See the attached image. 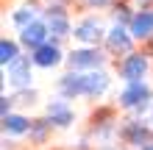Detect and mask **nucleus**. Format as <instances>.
Wrapping results in <instances>:
<instances>
[{"label":"nucleus","instance_id":"18","mask_svg":"<svg viewBox=\"0 0 153 150\" xmlns=\"http://www.w3.org/2000/svg\"><path fill=\"white\" fill-rule=\"evenodd\" d=\"M53 125H50V120L48 117H45V120H36V122H33V125H31V139H33V142H45V139H48V131H50Z\"/></svg>","mask_w":153,"mask_h":150},{"label":"nucleus","instance_id":"21","mask_svg":"<svg viewBox=\"0 0 153 150\" xmlns=\"http://www.w3.org/2000/svg\"><path fill=\"white\" fill-rule=\"evenodd\" d=\"M11 109H14V98H0V114H3V120L6 117H11Z\"/></svg>","mask_w":153,"mask_h":150},{"label":"nucleus","instance_id":"16","mask_svg":"<svg viewBox=\"0 0 153 150\" xmlns=\"http://www.w3.org/2000/svg\"><path fill=\"white\" fill-rule=\"evenodd\" d=\"M17 58H20V45L14 39H0V64L11 67Z\"/></svg>","mask_w":153,"mask_h":150},{"label":"nucleus","instance_id":"20","mask_svg":"<svg viewBox=\"0 0 153 150\" xmlns=\"http://www.w3.org/2000/svg\"><path fill=\"white\" fill-rule=\"evenodd\" d=\"M14 103H20V106H33V103H36V92H33V89L17 92V95H14Z\"/></svg>","mask_w":153,"mask_h":150},{"label":"nucleus","instance_id":"10","mask_svg":"<svg viewBox=\"0 0 153 150\" xmlns=\"http://www.w3.org/2000/svg\"><path fill=\"white\" fill-rule=\"evenodd\" d=\"M106 47H109L111 53H125V56H131L134 53V36L123 28V25H114V28L106 33Z\"/></svg>","mask_w":153,"mask_h":150},{"label":"nucleus","instance_id":"3","mask_svg":"<svg viewBox=\"0 0 153 150\" xmlns=\"http://www.w3.org/2000/svg\"><path fill=\"white\" fill-rule=\"evenodd\" d=\"M145 72H148V56L145 53H131L120 61V78L125 83H139L145 81Z\"/></svg>","mask_w":153,"mask_h":150},{"label":"nucleus","instance_id":"17","mask_svg":"<svg viewBox=\"0 0 153 150\" xmlns=\"http://www.w3.org/2000/svg\"><path fill=\"white\" fill-rule=\"evenodd\" d=\"M11 22L17 25V28H28V25L36 22V6H22V8H17V11L11 14Z\"/></svg>","mask_w":153,"mask_h":150},{"label":"nucleus","instance_id":"13","mask_svg":"<svg viewBox=\"0 0 153 150\" xmlns=\"http://www.w3.org/2000/svg\"><path fill=\"white\" fill-rule=\"evenodd\" d=\"M59 92L61 98H84V72H73L70 69L67 75L59 78Z\"/></svg>","mask_w":153,"mask_h":150},{"label":"nucleus","instance_id":"15","mask_svg":"<svg viewBox=\"0 0 153 150\" xmlns=\"http://www.w3.org/2000/svg\"><path fill=\"white\" fill-rule=\"evenodd\" d=\"M33 122H28V117H22V114H11V117L3 120V131L11 136H20V134H28Z\"/></svg>","mask_w":153,"mask_h":150},{"label":"nucleus","instance_id":"1","mask_svg":"<svg viewBox=\"0 0 153 150\" xmlns=\"http://www.w3.org/2000/svg\"><path fill=\"white\" fill-rule=\"evenodd\" d=\"M103 61H106V56L97 47H78L67 56V64L73 72H95V69L103 67Z\"/></svg>","mask_w":153,"mask_h":150},{"label":"nucleus","instance_id":"8","mask_svg":"<svg viewBox=\"0 0 153 150\" xmlns=\"http://www.w3.org/2000/svg\"><path fill=\"white\" fill-rule=\"evenodd\" d=\"M31 61L36 67H42V69L59 67L61 61H64V53H61V47H59V39H50L48 45H42L39 50H33L31 53Z\"/></svg>","mask_w":153,"mask_h":150},{"label":"nucleus","instance_id":"14","mask_svg":"<svg viewBox=\"0 0 153 150\" xmlns=\"http://www.w3.org/2000/svg\"><path fill=\"white\" fill-rule=\"evenodd\" d=\"M106 89H109V75L103 69L84 72V98H100Z\"/></svg>","mask_w":153,"mask_h":150},{"label":"nucleus","instance_id":"19","mask_svg":"<svg viewBox=\"0 0 153 150\" xmlns=\"http://www.w3.org/2000/svg\"><path fill=\"white\" fill-rule=\"evenodd\" d=\"M131 20H134V14H131L128 6H117L114 8V22L117 25H123V28H125V25H131Z\"/></svg>","mask_w":153,"mask_h":150},{"label":"nucleus","instance_id":"6","mask_svg":"<svg viewBox=\"0 0 153 150\" xmlns=\"http://www.w3.org/2000/svg\"><path fill=\"white\" fill-rule=\"evenodd\" d=\"M31 64L33 61L31 58H25V56H20L14 61L11 67H6V78H8V83L14 86L17 92H22V89H31Z\"/></svg>","mask_w":153,"mask_h":150},{"label":"nucleus","instance_id":"7","mask_svg":"<svg viewBox=\"0 0 153 150\" xmlns=\"http://www.w3.org/2000/svg\"><path fill=\"white\" fill-rule=\"evenodd\" d=\"M20 42H22L31 53L39 50L42 45H48V42H50V28H48V22H45V20H36L33 25L22 28V31H20Z\"/></svg>","mask_w":153,"mask_h":150},{"label":"nucleus","instance_id":"23","mask_svg":"<svg viewBox=\"0 0 153 150\" xmlns=\"http://www.w3.org/2000/svg\"><path fill=\"white\" fill-rule=\"evenodd\" d=\"M134 3H137V6H139V11H148V6L153 3V0H134Z\"/></svg>","mask_w":153,"mask_h":150},{"label":"nucleus","instance_id":"12","mask_svg":"<svg viewBox=\"0 0 153 150\" xmlns=\"http://www.w3.org/2000/svg\"><path fill=\"white\" fill-rule=\"evenodd\" d=\"M128 33L134 39H153V11L148 8V11H137L134 14V20L128 25Z\"/></svg>","mask_w":153,"mask_h":150},{"label":"nucleus","instance_id":"2","mask_svg":"<svg viewBox=\"0 0 153 150\" xmlns=\"http://www.w3.org/2000/svg\"><path fill=\"white\" fill-rule=\"evenodd\" d=\"M120 106L123 109H128V111H145L148 109V103H150V86L145 81H139V83H125V89L120 92Z\"/></svg>","mask_w":153,"mask_h":150},{"label":"nucleus","instance_id":"5","mask_svg":"<svg viewBox=\"0 0 153 150\" xmlns=\"http://www.w3.org/2000/svg\"><path fill=\"white\" fill-rule=\"evenodd\" d=\"M106 33H109V31H103V25H100L97 17H84V20L75 25L73 36H75L78 42H84L86 47H95L100 39H106Z\"/></svg>","mask_w":153,"mask_h":150},{"label":"nucleus","instance_id":"22","mask_svg":"<svg viewBox=\"0 0 153 150\" xmlns=\"http://www.w3.org/2000/svg\"><path fill=\"white\" fill-rule=\"evenodd\" d=\"M84 3H86L89 8H103V6H109L111 0H84Z\"/></svg>","mask_w":153,"mask_h":150},{"label":"nucleus","instance_id":"24","mask_svg":"<svg viewBox=\"0 0 153 150\" xmlns=\"http://www.w3.org/2000/svg\"><path fill=\"white\" fill-rule=\"evenodd\" d=\"M142 150H153V145H148V147H142Z\"/></svg>","mask_w":153,"mask_h":150},{"label":"nucleus","instance_id":"11","mask_svg":"<svg viewBox=\"0 0 153 150\" xmlns=\"http://www.w3.org/2000/svg\"><path fill=\"white\" fill-rule=\"evenodd\" d=\"M123 139L128 142L131 147H148V139H150V131L145 122H139V120H131V122H125V128H123Z\"/></svg>","mask_w":153,"mask_h":150},{"label":"nucleus","instance_id":"9","mask_svg":"<svg viewBox=\"0 0 153 150\" xmlns=\"http://www.w3.org/2000/svg\"><path fill=\"white\" fill-rule=\"evenodd\" d=\"M48 120H50V125H56V128H70L73 120H75V114H73V109H70V103L64 98H56V100L48 103Z\"/></svg>","mask_w":153,"mask_h":150},{"label":"nucleus","instance_id":"4","mask_svg":"<svg viewBox=\"0 0 153 150\" xmlns=\"http://www.w3.org/2000/svg\"><path fill=\"white\" fill-rule=\"evenodd\" d=\"M45 22H48V28H50V33L56 39H64V36H73V25H70V17H67V11H64V6H48L45 8Z\"/></svg>","mask_w":153,"mask_h":150}]
</instances>
